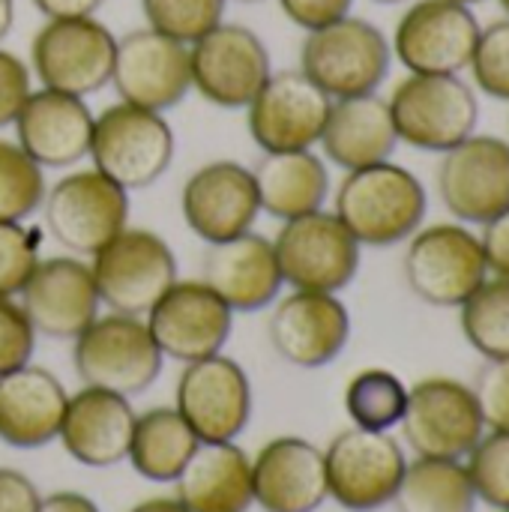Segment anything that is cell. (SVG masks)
<instances>
[{
  "label": "cell",
  "instance_id": "6da1fadb",
  "mask_svg": "<svg viewBox=\"0 0 509 512\" xmlns=\"http://www.w3.org/2000/svg\"><path fill=\"white\" fill-rule=\"evenodd\" d=\"M429 210L426 186L396 162H378L345 171L333 213L354 234L360 246L387 249L420 231Z\"/></svg>",
  "mask_w": 509,
  "mask_h": 512
},
{
  "label": "cell",
  "instance_id": "7a4b0ae2",
  "mask_svg": "<svg viewBox=\"0 0 509 512\" xmlns=\"http://www.w3.org/2000/svg\"><path fill=\"white\" fill-rule=\"evenodd\" d=\"M162 351L138 315H96L72 339V366L84 387L120 393L126 399L150 390L162 375Z\"/></svg>",
  "mask_w": 509,
  "mask_h": 512
},
{
  "label": "cell",
  "instance_id": "3957f363",
  "mask_svg": "<svg viewBox=\"0 0 509 512\" xmlns=\"http://www.w3.org/2000/svg\"><path fill=\"white\" fill-rule=\"evenodd\" d=\"M177 138L165 114L114 102L93 117V168L126 192L153 186L174 162Z\"/></svg>",
  "mask_w": 509,
  "mask_h": 512
},
{
  "label": "cell",
  "instance_id": "277c9868",
  "mask_svg": "<svg viewBox=\"0 0 509 512\" xmlns=\"http://www.w3.org/2000/svg\"><path fill=\"white\" fill-rule=\"evenodd\" d=\"M390 63V39L381 27L357 15L309 30L300 45V72H306L330 99L378 93L390 75Z\"/></svg>",
  "mask_w": 509,
  "mask_h": 512
},
{
  "label": "cell",
  "instance_id": "5b68a950",
  "mask_svg": "<svg viewBox=\"0 0 509 512\" xmlns=\"http://www.w3.org/2000/svg\"><path fill=\"white\" fill-rule=\"evenodd\" d=\"M42 219L69 255L93 258L129 225V192L96 168L63 174L45 189Z\"/></svg>",
  "mask_w": 509,
  "mask_h": 512
},
{
  "label": "cell",
  "instance_id": "8992f818",
  "mask_svg": "<svg viewBox=\"0 0 509 512\" xmlns=\"http://www.w3.org/2000/svg\"><path fill=\"white\" fill-rule=\"evenodd\" d=\"M387 105L399 141L426 153L453 150L474 135L480 120L477 93L459 75L411 72L393 87Z\"/></svg>",
  "mask_w": 509,
  "mask_h": 512
},
{
  "label": "cell",
  "instance_id": "52a82bcc",
  "mask_svg": "<svg viewBox=\"0 0 509 512\" xmlns=\"http://www.w3.org/2000/svg\"><path fill=\"white\" fill-rule=\"evenodd\" d=\"M402 270L411 294L438 309H459L489 279L480 237L456 222L414 231Z\"/></svg>",
  "mask_w": 509,
  "mask_h": 512
},
{
  "label": "cell",
  "instance_id": "ba28073f",
  "mask_svg": "<svg viewBox=\"0 0 509 512\" xmlns=\"http://www.w3.org/2000/svg\"><path fill=\"white\" fill-rule=\"evenodd\" d=\"M87 261L102 306L120 315L144 318L150 306L180 279L171 246L150 228L126 225Z\"/></svg>",
  "mask_w": 509,
  "mask_h": 512
},
{
  "label": "cell",
  "instance_id": "9c48e42d",
  "mask_svg": "<svg viewBox=\"0 0 509 512\" xmlns=\"http://www.w3.org/2000/svg\"><path fill=\"white\" fill-rule=\"evenodd\" d=\"M117 36L96 18H45L30 42V72L39 87L90 96L111 84Z\"/></svg>",
  "mask_w": 509,
  "mask_h": 512
},
{
  "label": "cell",
  "instance_id": "30bf717a",
  "mask_svg": "<svg viewBox=\"0 0 509 512\" xmlns=\"http://www.w3.org/2000/svg\"><path fill=\"white\" fill-rule=\"evenodd\" d=\"M282 282L294 291L339 294L360 270V243L336 213L315 210L282 222L273 237Z\"/></svg>",
  "mask_w": 509,
  "mask_h": 512
},
{
  "label": "cell",
  "instance_id": "8fae6325",
  "mask_svg": "<svg viewBox=\"0 0 509 512\" xmlns=\"http://www.w3.org/2000/svg\"><path fill=\"white\" fill-rule=\"evenodd\" d=\"M192 90L216 108H246L273 72L264 39L234 21H222L189 45Z\"/></svg>",
  "mask_w": 509,
  "mask_h": 512
},
{
  "label": "cell",
  "instance_id": "7c38bea8",
  "mask_svg": "<svg viewBox=\"0 0 509 512\" xmlns=\"http://www.w3.org/2000/svg\"><path fill=\"white\" fill-rule=\"evenodd\" d=\"M399 426L408 447L426 459L462 462L486 435L474 387L456 378H426L414 384Z\"/></svg>",
  "mask_w": 509,
  "mask_h": 512
},
{
  "label": "cell",
  "instance_id": "4fadbf2b",
  "mask_svg": "<svg viewBox=\"0 0 509 512\" xmlns=\"http://www.w3.org/2000/svg\"><path fill=\"white\" fill-rule=\"evenodd\" d=\"M330 498L348 512H375L393 504L408 468L405 450L390 432L345 429L324 450Z\"/></svg>",
  "mask_w": 509,
  "mask_h": 512
},
{
  "label": "cell",
  "instance_id": "5bb4252c",
  "mask_svg": "<svg viewBox=\"0 0 509 512\" xmlns=\"http://www.w3.org/2000/svg\"><path fill=\"white\" fill-rule=\"evenodd\" d=\"M174 408L192 426L201 444L237 441L252 420L249 375L225 354L186 363L177 378Z\"/></svg>",
  "mask_w": 509,
  "mask_h": 512
},
{
  "label": "cell",
  "instance_id": "9a60e30c",
  "mask_svg": "<svg viewBox=\"0 0 509 512\" xmlns=\"http://www.w3.org/2000/svg\"><path fill=\"white\" fill-rule=\"evenodd\" d=\"M333 99L300 69L270 72L255 99L243 108L252 141L261 153L315 150Z\"/></svg>",
  "mask_w": 509,
  "mask_h": 512
},
{
  "label": "cell",
  "instance_id": "2e32d148",
  "mask_svg": "<svg viewBox=\"0 0 509 512\" xmlns=\"http://www.w3.org/2000/svg\"><path fill=\"white\" fill-rule=\"evenodd\" d=\"M111 84L120 102L165 114L192 90L189 45L153 27L129 30L117 36Z\"/></svg>",
  "mask_w": 509,
  "mask_h": 512
},
{
  "label": "cell",
  "instance_id": "e0dca14e",
  "mask_svg": "<svg viewBox=\"0 0 509 512\" xmlns=\"http://www.w3.org/2000/svg\"><path fill=\"white\" fill-rule=\"evenodd\" d=\"M480 39L477 15L456 0H417L399 18L393 54L417 75H459L471 66Z\"/></svg>",
  "mask_w": 509,
  "mask_h": 512
},
{
  "label": "cell",
  "instance_id": "ac0fdd59",
  "mask_svg": "<svg viewBox=\"0 0 509 512\" xmlns=\"http://www.w3.org/2000/svg\"><path fill=\"white\" fill-rule=\"evenodd\" d=\"M162 357L177 363H195L222 354L234 312L201 279H177L144 315Z\"/></svg>",
  "mask_w": 509,
  "mask_h": 512
},
{
  "label": "cell",
  "instance_id": "d6986e66",
  "mask_svg": "<svg viewBox=\"0 0 509 512\" xmlns=\"http://www.w3.org/2000/svg\"><path fill=\"white\" fill-rule=\"evenodd\" d=\"M273 351L297 369H324L345 351L351 339V315L339 294L294 291L273 300L267 318Z\"/></svg>",
  "mask_w": 509,
  "mask_h": 512
},
{
  "label": "cell",
  "instance_id": "ffe728a7",
  "mask_svg": "<svg viewBox=\"0 0 509 512\" xmlns=\"http://www.w3.org/2000/svg\"><path fill=\"white\" fill-rule=\"evenodd\" d=\"M186 228L207 246L240 237L261 216L252 168L234 159H213L195 168L180 189Z\"/></svg>",
  "mask_w": 509,
  "mask_h": 512
},
{
  "label": "cell",
  "instance_id": "44dd1931",
  "mask_svg": "<svg viewBox=\"0 0 509 512\" xmlns=\"http://www.w3.org/2000/svg\"><path fill=\"white\" fill-rule=\"evenodd\" d=\"M36 336L72 342L99 315V291L87 258L51 255L39 258L24 291L18 294Z\"/></svg>",
  "mask_w": 509,
  "mask_h": 512
},
{
  "label": "cell",
  "instance_id": "7402d4cb",
  "mask_svg": "<svg viewBox=\"0 0 509 512\" xmlns=\"http://www.w3.org/2000/svg\"><path fill=\"white\" fill-rule=\"evenodd\" d=\"M444 207L471 225H486L509 207V141L471 135L444 153L438 165Z\"/></svg>",
  "mask_w": 509,
  "mask_h": 512
},
{
  "label": "cell",
  "instance_id": "603a6c76",
  "mask_svg": "<svg viewBox=\"0 0 509 512\" xmlns=\"http://www.w3.org/2000/svg\"><path fill=\"white\" fill-rule=\"evenodd\" d=\"M93 111L84 96L33 87L15 117V141L39 168H72L90 153Z\"/></svg>",
  "mask_w": 509,
  "mask_h": 512
},
{
  "label": "cell",
  "instance_id": "cb8c5ba5",
  "mask_svg": "<svg viewBox=\"0 0 509 512\" xmlns=\"http://www.w3.org/2000/svg\"><path fill=\"white\" fill-rule=\"evenodd\" d=\"M252 498L264 512H318L330 498L324 450L297 435L267 441L252 459Z\"/></svg>",
  "mask_w": 509,
  "mask_h": 512
},
{
  "label": "cell",
  "instance_id": "d4e9b609",
  "mask_svg": "<svg viewBox=\"0 0 509 512\" xmlns=\"http://www.w3.org/2000/svg\"><path fill=\"white\" fill-rule=\"evenodd\" d=\"M201 282L210 285L231 312H261L285 285L273 240L255 231L207 246Z\"/></svg>",
  "mask_w": 509,
  "mask_h": 512
},
{
  "label": "cell",
  "instance_id": "484cf974",
  "mask_svg": "<svg viewBox=\"0 0 509 512\" xmlns=\"http://www.w3.org/2000/svg\"><path fill=\"white\" fill-rule=\"evenodd\" d=\"M135 411L126 396L81 387L66 402L57 441L84 468H114L126 462L135 429Z\"/></svg>",
  "mask_w": 509,
  "mask_h": 512
},
{
  "label": "cell",
  "instance_id": "4316f807",
  "mask_svg": "<svg viewBox=\"0 0 509 512\" xmlns=\"http://www.w3.org/2000/svg\"><path fill=\"white\" fill-rule=\"evenodd\" d=\"M69 393L63 381L33 363L0 375V441L15 450H39L60 435Z\"/></svg>",
  "mask_w": 509,
  "mask_h": 512
},
{
  "label": "cell",
  "instance_id": "83f0119b",
  "mask_svg": "<svg viewBox=\"0 0 509 512\" xmlns=\"http://www.w3.org/2000/svg\"><path fill=\"white\" fill-rule=\"evenodd\" d=\"M399 144L387 99L378 93L333 99L318 147L342 171L387 162Z\"/></svg>",
  "mask_w": 509,
  "mask_h": 512
},
{
  "label": "cell",
  "instance_id": "f1b7e54d",
  "mask_svg": "<svg viewBox=\"0 0 509 512\" xmlns=\"http://www.w3.org/2000/svg\"><path fill=\"white\" fill-rule=\"evenodd\" d=\"M174 489V498L189 512H249L255 504L252 459L234 441L198 444Z\"/></svg>",
  "mask_w": 509,
  "mask_h": 512
},
{
  "label": "cell",
  "instance_id": "f546056e",
  "mask_svg": "<svg viewBox=\"0 0 509 512\" xmlns=\"http://www.w3.org/2000/svg\"><path fill=\"white\" fill-rule=\"evenodd\" d=\"M261 213L288 222L315 210H324L330 198V171L315 150H279L261 153L252 165Z\"/></svg>",
  "mask_w": 509,
  "mask_h": 512
},
{
  "label": "cell",
  "instance_id": "4dcf8cb0",
  "mask_svg": "<svg viewBox=\"0 0 509 512\" xmlns=\"http://www.w3.org/2000/svg\"><path fill=\"white\" fill-rule=\"evenodd\" d=\"M198 444V435L177 408L156 405L135 417L126 462L135 468L138 477L150 483H174Z\"/></svg>",
  "mask_w": 509,
  "mask_h": 512
},
{
  "label": "cell",
  "instance_id": "1f68e13d",
  "mask_svg": "<svg viewBox=\"0 0 509 512\" xmlns=\"http://www.w3.org/2000/svg\"><path fill=\"white\" fill-rule=\"evenodd\" d=\"M393 504L399 512H474L477 492L465 462L417 456L408 462Z\"/></svg>",
  "mask_w": 509,
  "mask_h": 512
},
{
  "label": "cell",
  "instance_id": "d6a6232c",
  "mask_svg": "<svg viewBox=\"0 0 509 512\" xmlns=\"http://www.w3.org/2000/svg\"><path fill=\"white\" fill-rule=\"evenodd\" d=\"M408 387L387 369H363L345 387V411L357 429L390 432L402 423Z\"/></svg>",
  "mask_w": 509,
  "mask_h": 512
},
{
  "label": "cell",
  "instance_id": "836d02e7",
  "mask_svg": "<svg viewBox=\"0 0 509 512\" xmlns=\"http://www.w3.org/2000/svg\"><path fill=\"white\" fill-rule=\"evenodd\" d=\"M462 333L486 360L509 357V279H486L462 306Z\"/></svg>",
  "mask_w": 509,
  "mask_h": 512
},
{
  "label": "cell",
  "instance_id": "e575fe53",
  "mask_svg": "<svg viewBox=\"0 0 509 512\" xmlns=\"http://www.w3.org/2000/svg\"><path fill=\"white\" fill-rule=\"evenodd\" d=\"M45 168H39L18 141L0 138V222H24L42 207Z\"/></svg>",
  "mask_w": 509,
  "mask_h": 512
},
{
  "label": "cell",
  "instance_id": "d590c367",
  "mask_svg": "<svg viewBox=\"0 0 509 512\" xmlns=\"http://www.w3.org/2000/svg\"><path fill=\"white\" fill-rule=\"evenodd\" d=\"M228 0H141L147 27L192 45L207 30L225 21Z\"/></svg>",
  "mask_w": 509,
  "mask_h": 512
},
{
  "label": "cell",
  "instance_id": "8d00e7d4",
  "mask_svg": "<svg viewBox=\"0 0 509 512\" xmlns=\"http://www.w3.org/2000/svg\"><path fill=\"white\" fill-rule=\"evenodd\" d=\"M468 477L477 492V501L509 510V432L492 429L477 441V447L468 453Z\"/></svg>",
  "mask_w": 509,
  "mask_h": 512
},
{
  "label": "cell",
  "instance_id": "74e56055",
  "mask_svg": "<svg viewBox=\"0 0 509 512\" xmlns=\"http://www.w3.org/2000/svg\"><path fill=\"white\" fill-rule=\"evenodd\" d=\"M42 237L24 222H0V297H18L39 264Z\"/></svg>",
  "mask_w": 509,
  "mask_h": 512
},
{
  "label": "cell",
  "instance_id": "f35d334b",
  "mask_svg": "<svg viewBox=\"0 0 509 512\" xmlns=\"http://www.w3.org/2000/svg\"><path fill=\"white\" fill-rule=\"evenodd\" d=\"M471 72L483 93L509 102V18L480 27V39L471 57Z\"/></svg>",
  "mask_w": 509,
  "mask_h": 512
},
{
  "label": "cell",
  "instance_id": "ab89813d",
  "mask_svg": "<svg viewBox=\"0 0 509 512\" xmlns=\"http://www.w3.org/2000/svg\"><path fill=\"white\" fill-rule=\"evenodd\" d=\"M36 351V330L18 297H0V375L30 363Z\"/></svg>",
  "mask_w": 509,
  "mask_h": 512
},
{
  "label": "cell",
  "instance_id": "60d3db41",
  "mask_svg": "<svg viewBox=\"0 0 509 512\" xmlns=\"http://www.w3.org/2000/svg\"><path fill=\"white\" fill-rule=\"evenodd\" d=\"M477 405L489 429L509 432V357L489 360L474 384Z\"/></svg>",
  "mask_w": 509,
  "mask_h": 512
},
{
  "label": "cell",
  "instance_id": "b9f144b4",
  "mask_svg": "<svg viewBox=\"0 0 509 512\" xmlns=\"http://www.w3.org/2000/svg\"><path fill=\"white\" fill-rule=\"evenodd\" d=\"M33 93V72L27 60L0 45V129L12 126L21 105Z\"/></svg>",
  "mask_w": 509,
  "mask_h": 512
},
{
  "label": "cell",
  "instance_id": "7bdbcfd3",
  "mask_svg": "<svg viewBox=\"0 0 509 512\" xmlns=\"http://www.w3.org/2000/svg\"><path fill=\"white\" fill-rule=\"evenodd\" d=\"M279 6L291 24L309 33L351 15L354 0H279Z\"/></svg>",
  "mask_w": 509,
  "mask_h": 512
},
{
  "label": "cell",
  "instance_id": "ee69618b",
  "mask_svg": "<svg viewBox=\"0 0 509 512\" xmlns=\"http://www.w3.org/2000/svg\"><path fill=\"white\" fill-rule=\"evenodd\" d=\"M39 501L42 495L27 474L15 468H0V512H36Z\"/></svg>",
  "mask_w": 509,
  "mask_h": 512
},
{
  "label": "cell",
  "instance_id": "f6af8a7d",
  "mask_svg": "<svg viewBox=\"0 0 509 512\" xmlns=\"http://www.w3.org/2000/svg\"><path fill=\"white\" fill-rule=\"evenodd\" d=\"M480 243H483V255H486L489 270L498 279H509V207L483 225Z\"/></svg>",
  "mask_w": 509,
  "mask_h": 512
},
{
  "label": "cell",
  "instance_id": "bcb514c9",
  "mask_svg": "<svg viewBox=\"0 0 509 512\" xmlns=\"http://www.w3.org/2000/svg\"><path fill=\"white\" fill-rule=\"evenodd\" d=\"M45 18H84L96 15L105 0H30Z\"/></svg>",
  "mask_w": 509,
  "mask_h": 512
},
{
  "label": "cell",
  "instance_id": "7dc6e473",
  "mask_svg": "<svg viewBox=\"0 0 509 512\" xmlns=\"http://www.w3.org/2000/svg\"><path fill=\"white\" fill-rule=\"evenodd\" d=\"M36 512H99V507L81 492H51L39 501Z\"/></svg>",
  "mask_w": 509,
  "mask_h": 512
},
{
  "label": "cell",
  "instance_id": "c3c4849f",
  "mask_svg": "<svg viewBox=\"0 0 509 512\" xmlns=\"http://www.w3.org/2000/svg\"><path fill=\"white\" fill-rule=\"evenodd\" d=\"M129 512H189L177 498H147Z\"/></svg>",
  "mask_w": 509,
  "mask_h": 512
},
{
  "label": "cell",
  "instance_id": "681fc988",
  "mask_svg": "<svg viewBox=\"0 0 509 512\" xmlns=\"http://www.w3.org/2000/svg\"><path fill=\"white\" fill-rule=\"evenodd\" d=\"M15 24V0H0V45Z\"/></svg>",
  "mask_w": 509,
  "mask_h": 512
},
{
  "label": "cell",
  "instance_id": "f907efd6",
  "mask_svg": "<svg viewBox=\"0 0 509 512\" xmlns=\"http://www.w3.org/2000/svg\"><path fill=\"white\" fill-rule=\"evenodd\" d=\"M456 3H465V6H471V3H480V0H456Z\"/></svg>",
  "mask_w": 509,
  "mask_h": 512
},
{
  "label": "cell",
  "instance_id": "816d5d0a",
  "mask_svg": "<svg viewBox=\"0 0 509 512\" xmlns=\"http://www.w3.org/2000/svg\"><path fill=\"white\" fill-rule=\"evenodd\" d=\"M375 3H402V0H375Z\"/></svg>",
  "mask_w": 509,
  "mask_h": 512
},
{
  "label": "cell",
  "instance_id": "f5cc1de1",
  "mask_svg": "<svg viewBox=\"0 0 509 512\" xmlns=\"http://www.w3.org/2000/svg\"><path fill=\"white\" fill-rule=\"evenodd\" d=\"M237 3H261V0H237Z\"/></svg>",
  "mask_w": 509,
  "mask_h": 512
},
{
  "label": "cell",
  "instance_id": "db71d44e",
  "mask_svg": "<svg viewBox=\"0 0 509 512\" xmlns=\"http://www.w3.org/2000/svg\"><path fill=\"white\" fill-rule=\"evenodd\" d=\"M501 6H504V9H507V12H509V0H501Z\"/></svg>",
  "mask_w": 509,
  "mask_h": 512
},
{
  "label": "cell",
  "instance_id": "11a10c76",
  "mask_svg": "<svg viewBox=\"0 0 509 512\" xmlns=\"http://www.w3.org/2000/svg\"><path fill=\"white\" fill-rule=\"evenodd\" d=\"M504 512H509V510H504Z\"/></svg>",
  "mask_w": 509,
  "mask_h": 512
}]
</instances>
